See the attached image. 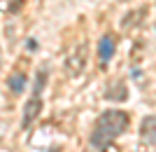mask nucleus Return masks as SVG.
Returning <instances> with one entry per match:
<instances>
[{
    "label": "nucleus",
    "mask_w": 156,
    "mask_h": 152,
    "mask_svg": "<svg viewBox=\"0 0 156 152\" xmlns=\"http://www.w3.org/2000/svg\"><path fill=\"white\" fill-rule=\"evenodd\" d=\"M128 126V113L124 110H105L98 117L96 126L91 131V145L96 150H105L112 140H117Z\"/></svg>",
    "instance_id": "1"
},
{
    "label": "nucleus",
    "mask_w": 156,
    "mask_h": 152,
    "mask_svg": "<svg viewBox=\"0 0 156 152\" xmlns=\"http://www.w3.org/2000/svg\"><path fill=\"white\" fill-rule=\"evenodd\" d=\"M86 56H89V47H86V40H84V42L75 45V47H72V52L65 56V61H63L65 73L70 75V77L82 75V73H84V68H86Z\"/></svg>",
    "instance_id": "2"
},
{
    "label": "nucleus",
    "mask_w": 156,
    "mask_h": 152,
    "mask_svg": "<svg viewBox=\"0 0 156 152\" xmlns=\"http://www.w3.org/2000/svg\"><path fill=\"white\" fill-rule=\"evenodd\" d=\"M114 52H117V40H114V35H103L100 42H98V61H100L103 68L110 66Z\"/></svg>",
    "instance_id": "3"
},
{
    "label": "nucleus",
    "mask_w": 156,
    "mask_h": 152,
    "mask_svg": "<svg viewBox=\"0 0 156 152\" xmlns=\"http://www.w3.org/2000/svg\"><path fill=\"white\" fill-rule=\"evenodd\" d=\"M40 113H42V98H40V96H30L28 103L23 106V119H21V126L28 129V126L40 117Z\"/></svg>",
    "instance_id": "4"
},
{
    "label": "nucleus",
    "mask_w": 156,
    "mask_h": 152,
    "mask_svg": "<svg viewBox=\"0 0 156 152\" xmlns=\"http://www.w3.org/2000/svg\"><path fill=\"white\" fill-rule=\"evenodd\" d=\"M26 82H28V75L14 73V75H9V80H7V87H9V91H12V94H23Z\"/></svg>",
    "instance_id": "5"
},
{
    "label": "nucleus",
    "mask_w": 156,
    "mask_h": 152,
    "mask_svg": "<svg viewBox=\"0 0 156 152\" xmlns=\"http://www.w3.org/2000/svg\"><path fill=\"white\" fill-rule=\"evenodd\" d=\"M144 140H149V143H156V115L154 117H147L142 122V129H140Z\"/></svg>",
    "instance_id": "6"
},
{
    "label": "nucleus",
    "mask_w": 156,
    "mask_h": 152,
    "mask_svg": "<svg viewBox=\"0 0 156 152\" xmlns=\"http://www.w3.org/2000/svg\"><path fill=\"white\" fill-rule=\"evenodd\" d=\"M44 82H47V68H40V70H37V77H35V89H33V96H40V94H42Z\"/></svg>",
    "instance_id": "7"
},
{
    "label": "nucleus",
    "mask_w": 156,
    "mask_h": 152,
    "mask_svg": "<svg viewBox=\"0 0 156 152\" xmlns=\"http://www.w3.org/2000/svg\"><path fill=\"white\" fill-rule=\"evenodd\" d=\"M21 7H23V0H14L12 5H9V12H19Z\"/></svg>",
    "instance_id": "8"
}]
</instances>
